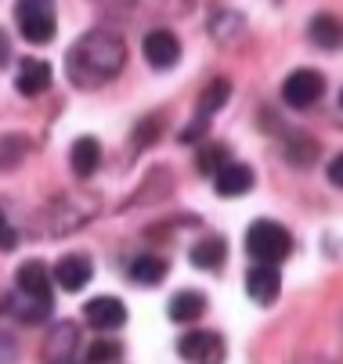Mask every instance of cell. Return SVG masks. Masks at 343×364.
<instances>
[{"instance_id":"obj_28","label":"cell","mask_w":343,"mask_h":364,"mask_svg":"<svg viewBox=\"0 0 343 364\" xmlns=\"http://www.w3.org/2000/svg\"><path fill=\"white\" fill-rule=\"evenodd\" d=\"M325 177H329V181H332L336 188H343V151H339L336 159H332V163L325 166Z\"/></svg>"},{"instance_id":"obj_8","label":"cell","mask_w":343,"mask_h":364,"mask_svg":"<svg viewBox=\"0 0 343 364\" xmlns=\"http://www.w3.org/2000/svg\"><path fill=\"white\" fill-rule=\"evenodd\" d=\"M83 321L90 325V328H97V332H116V328H123L127 325V306L116 299V296H94V299H87L83 303Z\"/></svg>"},{"instance_id":"obj_10","label":"cell","mask_w":343,"mask_h":364,"mask_svg":"<svg viewBox=\"0 0 343 364\" xmlns=\"http://www.w3.org/2000/svg\"><path fill=\"white\" fill-rule=\"evenodd\" d=\"M141 50H144V62L152 69H174L181 58V40L170 29H152V33H144Z\"/></svg>"},{"instance_id":"obj_15","label":"cell","mask_w":343,"mask_h":364,"mask_svg":"<svg viewBox=\"0 0 343 364\" xmlns=\"http://www.w3.org/2000/svg\"><path fill=\"white\" fill-rule=\"evenodd\" d=\"M188 259H191V267H199V271H221L224 259H228V242L221 235H206L188 249Z\"/></svg>"},{"instance_id":"obj_18","label":"cell","mask_w":343,"mask_h":364,"mask_svg":"<svg viewBox=\"0 0 343 364\" xmlns=\"http://www.w3.org/2000/svg\"><path fill=\"white\" fill-rule=\"evenodd\" d=\"M228 97H231V83L224 76L210 80L203 90H199V101H195V116H203V119H213L224 105H228Z\"/></svg>"},{"instance_id":"obj_27","label":"cell","mask_w":343,"mask_h":364,"mask_svg":"<svg viewBox=\"0 0 343 364\" xmlns=\"http://www.w3.org/2000/svg\"><path fill=\"white\" fill-rule=\"evenodd\" d=\"M15 245H19V231L8 224V217H4V213H0V249L8 252V249H15Z\"/></svg>"},{"instance_id":"obj_2","label":"cell","mask_w":343,"mask_h":364,"mask_svg":"<svg viewBox=\"0 0 343 364\" xmlns=\"http://www.w3.org/2000/svg\"><path fill=\"white\" fill-rule=\"evenodd\" d=\"M51 271H47L43 259H26V264L15 271V296L8 299V310L15 318H22L26 325L47 321L51 318Z\"/></svg>"},{"instance_id":"obj_22","label":"cell","mask_w":343,"mask_h":364,"mask_svg":"<svg viewBox=\"0 0 343 364\" xmlns=\"http://www.w3.org/2000/svg\"><path fill=\"white\" fill-rule=\"evenodd\" d=\"M120 357H123V346L109 336H97L87 346V364H120Z\"/></svg>"},{"instance_id":"obj_11","label":"cell","mask_w":343,"mask_h":364,"mask_svg":"<svg viewBox=\"0 0 343 364\" xmlns=\"http://www.w3.org/2000/svg\"><path fill=\"white\" fill-rule=\"evenodd\" d=\"M246 292H250L253 303L271 306V303L278 299V292H282V274H278V267H275V264H253V267L246 271Z\"/></svg>"},{"instance_id":"obj_4","label":"cell","mask_w":343,"mask_h":364,"mask_svg":"<svg viewBox=\"0 0 343 364\" xmlns=\"http://www.w3.org/2000/svg\"><path fill=\"white\" fill-rule=\"evenodd\" d=\"M94 213H97V198L58 195V198L43 210V220H51L43 231H47V235H65V231H76V228H83Z\"/></svg>"},{"instance_id":"obj_23","label":"cell","mask_w":343,"mask_h":364,"mask_svg":"<svg viewBox=\"0 0 343 364\" xmlns=\"http://www.w3.org/2000/svg\"><path fill=\"white\" fill-rule=\"evenodd\" d=\"M285 155H289V163H292V166H311V163H315V155H318V144L307 141L304 134H297V137H289Z\"/></svg>"},{"instance_id":"obj_9","label":"cell","mask_w":343,"mask_h":364,"mask_svg":"<svg viewBox=\"0 0 343 364\" xmlns=\"http://www.w3.org/2000/svg\"><path fill=\"white\" fill-rule=\"evenodd\" d=\"M51 278H55L58 289L80 292V289L94 278V259H90L87 252H65V256H58V264H55Z\"/></svg>"},{"instance_id":"obj_5","label":"cell","mask_w":343,"mask_h":364,"mask_svg":"<svg viewBox=\"0 0 343 364\" xmlns=\"http://www.w3.org/2000/svg\"><path fill=\"white\" fill-rule=\"evenodd\" d=\"M15 22L29 43H51L55 40V0H19L15 4Z\"/></svg>"},{"instance_id":"obj_6","label":"cell","mask_w":343,"mask_h":364,"mask_svg":"<svg viewBox=\"0 0 343 364\" xmlns=\"http://www.w3.org/2000/svg\"><path fill=\"white\" fill-rule=\"evenodd\" d=\"M325 94V76L318 69H292L282 83V101L289 109H311Z\"/></svg>"},{"instance_id":"obj_26","label":"cell","mask_w":343,"mask_h":364,"mask_svg":"<svg viewBox=\"0 0 343 364\" xmlns=\"http://www.w3.org/2000/svg\"><path fill=\"white\" fill-rule=\"evenodd\" d=\"M206 130H210V119L195 116V119H191V123H188V127H184V130L177 134V141H181V144H195V141H199V137H203Z\"/></svg>"},{"instance_id":"obj_20","label":"cell","mask_w":343,"mask_h":364,"mask_svg":"<svg viewBox=\"0 0 343 364\" xmlns=\"http://www.w3.org/2000/svg\"><path fill=\"white\" fill-rule=\"evenodd\" d=\"M76 346V325L65 321L51 332V339H47V360L58 364V360H69V350Z\"/></svg>"},{"instance_id":"obj_24","label":"cell","mask_w":343,"mask_h":364,"mask_svg":"<svg viewBox=\"0 0 343 364\" xmlns=\"http://www.w3.org/2000/svg\"><path fill=\"white\" fill-rule=\"evenodd\" d=\"M159 127H163V116H149V119H141L137 123V137H134V148H144V144H156L159 137Z\"/></svg>"},{"instance_id":"obj_31","label":"cell","mask_w":343,"mask_h":364,"mask_svg":"<svg viewBox=\"0 0 343 364\" xmlns=\"http://www.w3.org/2000/svg\"><path fill=\"white\" fill-rule=\"evenodd\" d=\"M58 364H69V360H58Z\"/></svg>"},{"instance_id":"obj_29","label":"cell","mask_w":343,"mask_h":364,"mask_svg":"<svg viewBox=\"0 0 343 364\" xmlns=\"http://www.w3.org/2000/svg\"><path fill=\"white\" fill-rule=\"evenodd\" d=\"M8 58H11V40H8V33L0 29V69L8 65Z\"/></svg>"},{"instance_id":"obj_3","label":"cell","mask_w":343,"mask_h":364,"mask_svg":"<svg viewBox=\"0 0 343 364\" xmlns=\"http://www.w3.org/2000/svg\"><path fill=\"white\" fill-rule=\"evenodd\" d=\"M246 252L257 259V264H275L278 267L292 252V235L275 220H253L250 231H246Z\"/></svg>"},{"instance_id":"obj_12","label":"cell","mask_w":343,"mask_h":364,"mask_svg":"<svg viewBox=\"0 0 343 364\" xmlns=\"http://www.w3.org/2000/svg\"><path fill=\"white\" fill-rule=\"evenodd\" d=\"M51 65L43 58H22L19 62V73H15V90L22 97H40L47 87H51Z\"/></svg>"},{"instance_id":"obj_17","label":"cell","mask_w":343,"mask_h":364,"mask_svg":"<svg viewBox=\"0 0 343 364\" xmlns=\"http://www.w3.org/2000/svg\"><path fill=\"white\" fill-rule=\"evenodd\" d=\"M69 166L80 181L94 177L97 166H102V144H97L94 137H76L73 148H69Z\"/></svg>"},{"instance_id":"obj_7","label":"cell","mask_w":343,"mask_h":364,"mask_svg":"<svg viewBox=\"0 0 343 364\" xmlns=\"http://www.w3.org/2000/svg\"><path fill=\"white\" fill-rule=\"evenodd\" d=\"M177 353L188 360V364H224L228 357V346L217 332H206V328H195V332H184L177 339Z\"/></svg>"},{"instance_id":"obj_30","label":"cell","mask_w":343,"mask_h":364,"mask_svg":"<svg viewBox=\"0 0 343 364\" xmlns=\"http://www.w3.org/2000/svg\"><path fill=\"white\" fill-rule=\"evenodd\" d=\"M339 105H343V94H339Z\"/></svg>"},{"instance_id":"obj_1","label":"cell","mask_w":343,"mask_h":364,"mask_svg":"<svg viewBox=\"0 0 343 364\" xmlns=\"http://www.w3.org/2000/svg\"><path fill=\"white\" fill-rule=\"evenodd\" d=\"M127 65V47L116 33L109 29H94L87 36H80L65 58V73L80 90L102 87L109 80H116Z\"/></svg>"},{"instance_id":"obj_14","label":"cell","mask_w":343,"mask_h":364,"mask_svg":"<svg viewBox=\"0 0 343 364\" xmlns=\"http://www.w3.org/2000/svg\"><path fill=\"white\" fill-rule=\"evenodd\" d=\"M206 296L199 292V289H181V292H174L170 296V306H167V314H170V321H177V325H191V321H199L203 314H206Z\"/></svg>"},{"instance_id":"obj_25","label":"cell","mask_w":343,"mask_h":364,"mask_svg":"<svg viewBox=\"0 0 343 364\" xmlns=\"http://www.w3.org/2000/svg\"><path fill=\"white\" fill-rule=\"evenodd\" d=\"M26 148H29L26 137H8V141H0V170L19 166L15 159H19V151H26Z\"/></svg>"},{"instance_id":"obj_13","label":"cell","mask_w":343,"mask_h":364,"mask_svg":"<svg viewBox=\"0 0 343 364\" xmlns=\"http://www.w3.org/2000/svg\"><path fill=\"white\" fill-rule=\"evenodd\" d=\"M253 170L246 166V163H238V159H231L217 177H213V188H217V195L221 198H238V195H250L253 191Z\"/></svg>"},{"instance_id":"obj_19","label":"cell","mask_w":343,"mask_h":364,"mask_svg":"<svg viewBox=\"0 0 343 364\" xmlns=\"http://www.w3.org/2000/svg\"><path fill=\"white\" fill-rule=\"evenodd\" d=\"M307 36H311L315 47L336 50V47H343V22L336 15H315L311 26H307Z\"/></svg>"},{"instance_id":"obj_16","label":"cell","mask_w":343,"mask_h":364,"mask_svg":"<svg viewBox=\"0 0 343 364\" xmlns=\"http://www.w3.org/2000/svg\"><path fill=\"white\" fill-rule=\"evenodd\" d=\"M127 274H130L137 285H144V289H156V285H163V282H167L170 264H167L163 256H156V252H141V256H134V259H130Z\"/></svg>"},{"instance_id":"obj_21","label":"cell","mask_w":343,"mask_h":364,"mask_svg":"<svg viewBox=\"0 0 343 364\" xmlns=\"http://www.w3.org/2000/svg\"><path fill=\"white\" fill-rule=\"evenodd\" d=\"M228 163H231V151H228L224 144H217V141L203 144L199 155H195V166H199V173H213V177H217Z\"/></svg>"}]
</instances>
